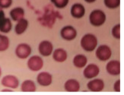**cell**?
Returning <instances> with one entry per match:
<instances>
[{
	"label": "cell",
	"mask_w": 124,
	"mask_h": 95,
	"mask_svg": "<svg viewBox=\"0 0 124 95\" xmlns=\"http://www.w3.org/2000/svg\"><path fill=\"white\" fill-rule=\"evenodd\" d=\"M98 41L97 37L92 34H85L82 40H81L80 44L82 48L88 52L94 51L97 46H98Z\"/></svg>",
	"instance_id": "obj_1"
},
{
	"label": "cell",
	"mask_w": 124,
	"mask_h": 95,
	"mask_svg": "<svg viewBox=\"0 0 124 95\" xmlns=\"http://www.w3.org/2000/svg\"><path fill=\"white\" fill-rule=\"evenodd\" d=\"M89 21L91 25L94 27H100L106 22V15L102 10L95 9L91 12L89 15Z\"/></svg>",
	"instance_id": "obj_2"
},
{
	"label": "cell",
	"mask_w": 124,
	"mask_h": 95,
	"mask_svg": "<svg viewBox=\"0 0 124 95\" xmlns=\"http://www.w3.org/2000/svg\"><path fill=\"white\" fill-rule=\"evenodd\" d=\"M96 57L101 61H107L110 59L112 56V50L107 45H101L96 50Z\"/></svg>",
	"instance_id": "obj_3"
},
{
	"label": "cell",
	"mask_w": 124,
	"mask_h": 95,
	"mask_svg": "<svg viewBox=\"0 0 124 95\" xmlns=\"http://www.w3.org/2000/svg\"><path fill=\"white\" fill-rule=\"evenodd\" d=\"M31 46L28 44H20L15 49V54L21 59H24L28 58L31 54Z\"/></svg>",
	"instance_id": "obj_4"
},
{
	"label": "cell",
	"mask_w": 124,
	"mask_h": 95,
	"mask_svg": "<svg viewBox=\"0 0 124 95\" xmlns=\"http://www.w3.org/2000/svg\"><path fill=\"white\" fill-rule=\"evenodd\" d=\"M44 66V60L39 56H31L28 61V67L32 72H37L42 69Z\"/></svg>",
	"instance_id": "obj_5"
},
{
	"label": "cell",
	"mask_w": 124,
	"mask_h": 95,
	"mask_svg": "<svg viewBox=\"0 0 124 95\" xmlns=\"http://www.w3.org/2000/svg\"><path fill=\"white\" fill-rule=\"evenodd\" d=\"M60 36L63 40L71 41L77 37V30L71 25L65 26L60 30Z\"/></svg>",
	"instance_id": "obj_6"
},
{
	"label": "cell",
	"mask_w": 124,
	"mask_h": 95,
	"mask_svg": "<svg viewBox=\"0 0 124 95\" xmlns=\"http://www.w3.org/2000/svg\"><path fill=\"white\" fill-rule=\"evenodd\" d=\"M1 84L2 85H3L5 88L16 89L19 86V80L16 76L8 75H5V77L2 78Z\"/></svg>",
	"instance_id": "obj_7"
},
{
	"label": "cell",
	"mask_w": 124,
	"mask_h": 95,
	"mask_svg": "<svg viewBox=\"0 0 124 95\" xmlns=\"http://www.w3.org/2000/svg\"><path fill=\"white\" fill-rule=\"evenodd\" d=\"M38 51L40 52V54L43 56L44 57L50 56L53 52V46L50 41L43 40L39 44Z\"/></svg>",
	"instance_id": "obj_8"
},
{
	"label": "cell",
	"mask_w": 124,
	"mask_h": 95,
	"mask_svg": "<svg viewBox=\"0 0 124 95\" xmlns=\"http://www.w3.org/2000/svg\"><path fill=\"white\" fill-rule=\"evenodd\" d=\"M100 73V68L96 64L91 63V64L88 65L85 68L83 71V75L85 78L88 79H92L97 77Z\"/></svg>",
	"instance_id": "obj_9"
},
{
	"label": "cell",
	"mask_w": 124,
	"mask_h": 95,
	"mask_svg": "<svg viewBox=\"0 0 124 95\" xmlns=\"http://www.w3.org/2000/svg\"><path fill=\"white\" fill-rule=\"evenodd\" d=\"M106 70L109 75L117 76L120 74V62L119 60H110L106 66Z\"/></svg>",
	"instance_id": "obj_10"
},
{
	"label": "cell",
	"mask_w": 124,
	"mask_h": 95,
	"mask_svg": "<svg viewBox=\"0 0 124 95\" xmlns=\"http://www.w3.org/2000/svg\"><path fill=\"white\" fill-rule=\"evenodd\" d=\"M104 81L100 78H94L87 84V88L89 91L93 92H101L104 89Z\"/></svg>",
	"instance_id": "obj_11"
},
{
	"label": "cell",
	"mask_w": 124,
	"mask_h": 95,
	"mask_svg": "<svg viewBox=\"0 0 124 95\" xmlns=\"http://www.w3.org/2000/svg\"><path fill=\"white\" fill-rule=\"evenodd\" d=\"M53 81V77L52 75L49 72H42L38 74L37 77V82L43 87H47L50 86Z\"/></svg>",
	"instance_id": "obj_12"
},
{
	"label": "cell",
	"mask_w": 124,
	"mask_h": 95,
	"mask_svg": "<svg viewBox=\"0 0 124 95\" xmlns=\"http://www.w3.org/2000/svg\"><path fill=\"white\" fill-rule=\"evenodd\" d=\"M85 14V8L82 4L75 3L71 8V15L75 18H82Z\"/></svg>",
	"instance_id": "obj_13"
},
{
	"label": "cell",
	"mask_w": 124,
	"mask_h": 95,
	"mask_svg": "<svg viewBox=\"0 0 124 95\" xmlns=\"http://www.w3.org/2000/svg\"><path fill=\"white\" fill-rule=\"evenodd\" d=\"M80 83L76 79H69L64 84V88L68 92H78L80 91Z\"/></svg>",
	"instance_id": "obj_14"
},
{
	"label": "cell",
	"mask_w": 124,
	"mask_h": 95,
	"mask_svg": "<svg viewBox=\"0 0 124 95\" xmlns=\"http://www.w3.org/2000/svg\"><path fill=\"white\" fill-rule=\"evenodd\" d=\"M68 58L67 52L62 48H58L53 52V59L57 62H63Z\"/></svg>",
	"instance_id": "obj_15"
},
{
	"label": "cell",
	"mask_w": 124,
	"mask_h": 95,
	"mask_svg": "<svg viewBox=\"0 0 124 95\" xmlns=\"http://www.w3.org/2000/svg\"><path fill=\"white\" fill-rule=\"evenodd\" d=\"M73 65L78 68H82L86 66L88 63V58L83 54H78L73 59Z\"/></svg>",
	"instance_id": "obj_16"
},
{
	"label": "cell",
	"mask_w": 124,
	"mask_h": 95,
	"mask_svg": "<svg viewBox=\"0 0 124 95\" xmlns=\"http://www.w3.org/2000/svg\"><path fill=\"white\" fill-rule=\"evenodd\" d=\"M10 16L14 22H18V21L24 18V10L23 8H21V7L15 8L12 10H11Z\"/></svg>",
	"instance_id": "obj_17"
},
{
	"label": "cell",
	"mask_w": 124,
	"mask_h": 95,
	"mask_svg": "<svg viewBox=\"0 0 124 95\" xmlns=\"http://www.w3.org/2000/svg\"><path fill=\"white\" fill-rule=\"evenodd\" d=\"M28 21L27 19L23 18L18 21L17 24H16L15 27V31L16 34L21 35L24 34L26 31L27 28H28Z\"/></svg>",
	"instance_id": "obj_18"
},
{
	"label": "cell",
	"mask_w": 124,
	"mask_h": 95,
	"mask_svg": "<svg viewBox=\"0 0 124 95\" xmlns=\"http://www.w3.org/2000/svg\"><path fill=\"white\" fill-rule=\"evenodd\" d=\"M21 91L23 92H35L37 87L34 81L31 80H25L21 85Z\"/></svg>",
	"instance_id": "obj_19"
},
{
	"label": "cell",
	"mask_w": 124,
	"mask_h": 95,
	"mask_svg": "<svg viewBox=\"0 0 124 95\" xmlns=\"http://www.w3.org/2000/svg\"><path fill=\"white\" fill-rule=\"evenodd\" d=\"M12 28V24L10 18H5L0 22V31L2 33L4 34L9 33Z\"/></svg>",
	"instance_id": "obj_20"
},
{
	"label": "cell",
	"mask_w": 124,
	"mask_h": 95,
	"mask_svg": "<svg viewBox=\"0 0 124 95\" xmlns=\"http://www.w3.org/2000/svg\"><path fill=\"white\" fill-rule=\"evenodd\" d=\"M9 39L7 36L0 34V52L7 50L9 47Z\"/></svg>",
	"instance_id": "obj_21"
},
{
	"label": "cell",
	"mask_w": 124,
	"mask_h": 95,
	"mask_svg": "<svg viewBox=\"0 0 124 95\" xmlns=\"http://www.w3.org/2000/svg\"><path fill=\"white\" fill-rule=\"evenodd\" d=\"M104 3L107 8L110 9H115L120 5V0H104Z\"/></svg>",
	"instance_id": "obj_22"
},
{
	"label": "cell",
	"mask_w": 124,
	"mask_h": 95,
	"mask_svg": "<svg viewBox=\"0 0 124 95\" xmlns=\"http://www.w3.org/2000/svg\"><path fill=\"white\" fill-rule=\"evenodd\" d=\"M50 1L57 8H64L67 6L69 0H50Z\"/></svg>",
	"instance_id": "obj_23"
},
{
	"label": "cell",
	"mask_w": 124,
	"mask_h": 95,
	"mask_svg": "<svg viewBox=\"0 0 124 95\" xmlns=\"http://www.w3.org/2000/svg\"><path fill=\"white\" fill-rule=\"evenodd\" d=\"M112 35L113 37L116 39V40H120V24H116L112 29Z\"/></svg>",
	"instance_id": "obj_24"
},
{
	"label": "cell",
	"mask_w": 124,
	"mask_h": 95,
	"mask_svg": "<svg viewBox=\"0 0 124 95\" xmlns=\"http://www.w3.org/2000/svg\"><path fill=\"white\" fill-rule=\"evenodd\" d=\"M12 5V0H0V8H8Z\"/></svg>",
	"instance_id": "obj_25"
},
{
	"label": "cell",
	"mask_w": 124,
	"mask_h": 95,
	"mask_svg": "<svg viewBox=\"0 0 124 95\" xmlns=\"http://www.w3.org/2000/svg\"><path fill=\"white\" fill-rule=\"evenodd\" d=\"M114 91L116 92H120V80L118 79V80L114 83Z\"/></svg>",
	"instance_id": "obj_26"
},
{
	"label": "cell",
	"mask_w": 124,
	"mask_h": 95,
	"mask_svg": "<svg viewBox=\"0 0 124 95\" xmlns=\"http://www.w3.org/2000/svg\"><path fill=\"white\" fill-rule=\"evenodd\" d=\"M3 18H5V13L3 12V10L0 8V22H1Z\"/></svg>",
	"instance_id": "obj_27"
},
{
	"label": "cell",
	"mask_w": 124,
	"mask_h": 95,
	"mask_svg": "<svg viewBox=\"0 0 124 95\" xmlns=\"http://www.w3.org/2000/svg\"><path fill=\"white\" fill-rule=\"evenodd\" d=\"M96 1V0H85V2H86L87 3H93Z\"/></svg>",
	"instance_id": "obj_28"
},
{
	"label": "cell",
	"mask_w": 124,
	"mask_h": 95,
	"mask_svg": "<svg viewBox=\"0 0 124 95\" xmlns=\"http://www.w3.org/2000/svg\"><path fill=\"white\" fill-rule=\"evenodd\" d=\"M2 92H6V91H8V92H12L13 91H12V90H9V89H4V90H2Z\"/></svg>",
	"instance_id": "obj_29"
},
{
	"label": "cell",
	"mask_w": 124,
	"mask_h": 95,
	"mask_svg": "<svg viewBox=\"0 0 124 95\" xmlns=\"http://www.w3.org/2000/svg\"><path fill=\"white\" fill-rule=\"evenodd\" d=\"M2 73V68H1V67H0V78H1Z\"/></svg>",
	"instance_id": "obj_30"
}]
</instances>
